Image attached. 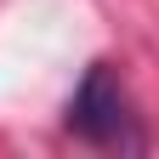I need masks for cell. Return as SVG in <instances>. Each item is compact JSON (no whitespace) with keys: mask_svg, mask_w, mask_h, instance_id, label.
Masks as SVG:
<instances>
[{"mask_svg":"<svg viewBox=\"0 0 159 159\" xmlns=\"http://www.w3.org/2000/svg\"><path fill=\"white\" fill-rule=\"evenodd\" d=\"M68 131L85 136V142H97V148H142L131 97H125V85H119V74L108 63H91L85 80L74 85V97H68Z\"/></svg>","mask_w":159,"mask_h":159,"instance_id":"6da1fadb","label":"cell"}]
</instances>
